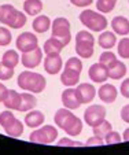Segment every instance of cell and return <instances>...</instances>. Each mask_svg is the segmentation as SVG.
<instances>
[{
  "instance_id": "cell-42",
  "label": "cell",
  "mask_w": 129,
  "mask_h": 155,
  "mask_svg": "<svg viewBox=\"0 0 129 155\" xmlns=\"http://www.w3.org/2000/svg\"><path fill=\"white\" fill-rule=\"evenodd\" d=\"M128 3H129V0H128Z\"/></svg>"
},
{
  "instance_id": "cell-37",
  "label": "cell",
  "mask_w": 129,
  "mask_h": 155,
  "mask_svg": "<svg viewBox=\"0 0 129 155\" xmlns=\"http://www.w3.org/2000/svg\"><path fill=\"white\" fill-rule=\"evenodd\" d=\"M120 92L124 97L129 99V78H125L122 82H121V87H120Z\"/></svg>"
},
{
  "instance_id": "cell-10",
  "label": "cell",
  "mask_w": 129,
  "mask_h": 155,
  "mask_svg": "<svg viewBox=\"0 0 129 155\" xmlns=\"http://www.w3.org/2000/svg\"><path fill=\"white\" fill-rule=\"evenodd\" d=\"M106 108L100 104H92L89 106L84 113V121L85 124L91 128L96 126L98 124H100L106 118Z\"/></svg>"
},
{
  "instance_id": "cell-25",
  "label": "cell",
  "mask_w": 129,
  "mask_h": 155,
  "mask_svg": "<svg viewBox=\"0 0 129 155\" xmlns=\"http://www.w3.org/2000/svg\"><path fill=\"white\" fill-rule=\"evenodd\" d=\"M24 11L30 17H36L43 11V2L41 0H25Z\"/></svg>"
},
{
  "instance_id": "cell-6",
  "label": "cell",
  "mask_w": 129,
  "mask_h": 155,
  "mask_svg": "<svg viewBox=\"0 0 129 155\" xmlns=\"http://www.w3.org/2000/svg\"><path fill=\"white\" fill-rule=\"evenodd\" d=\"M95 37L88 30H80L76 35V54L82 59H89L94 55Z\"/></svg>"
},
{
  "instance_id": "cell-7",
  "label": "cell",
  "mask_w": 129,
  "mask_h": 155,
  "mask_svg": "<svg viewBox=\"0 0 129 155\" xmlns=\"http://www.w3.org/2000/svg\"><path fill=\"white\" fill-rule=\"evenodd\" d=\"M0 126L4 129L6 135L11 137H19L24 133V124L11 113V110H4L0 113Z\"/></svg>"
},
{
  "instance_id": "cell-30",
  "label": "cell",
  "mask_w": 129,
  "mask_h": 155,
  "mask_svg": "<svg viewBox=\"0 0 129 155\" xmlns=\"http://www.w3.org/2000/svg\"><path fill=\"white\" fill-rule=\"evenodd\" d=\"M118 55L124 59H129V38H121L118 44Z\"/></svg>"
},
{
  "instance_id": "cell-13",
  "label": "cell",
  "mask_w": 129,
  "mask_h": 155,
  "mask_svg": "<svg viewBox=\"0 0 129 155\" xmlns=\"http://www.w3.org/2000/svg\"><path fill=\"white\" fill-rule=\"evenodd\" d=\"M62 68H63V61H62L59 54H50V55H45V58H44L45 73L54 76V74L61 73Z\"/></svg>"
},
{
  "instance_id": "cell-26",
  "label": "cell",
  "mask_w": 129,
  "mask_h": 155,
  "mask_svg": "<svg viewBox=\"0 0 129 155\" xmlns=\"http://www.w3.org/2000/svg\"><path fill=\"white\" fill-rule=\"evenodd\" d=\"M21 97H22V104H21V110L19 111H30L36 107L37 104V99L35 97L33 94H29V92H24L21 94Z\"/></svg>"
},
{
  "instance_id": "cell-11",
  "label": "cell",
  "mask_w": 129,
  "mask_h": 155,
  "mask_svg": "<svg viewBox=\"0 0 129 155\" xmlns=\"http://www.w3.org/2000/svg\"><path fill=\"white\" fill-rule=\"evenodd\" d=\"M17 48L21 52H28V51H32L35 48L38 47V40L37 36L32 32H24L21 33L17 37V43H15Z\"/></svg>"
},
{
  "instance_id": "cell-8",
  "label": "cell",
  "mask_w": 129,
  "mask_h": 155,
  "mask_svg": "<svg viewBox=\"0 0 129 155\" xmlns=\"http://www.w3.org/2000/svg\"><path fill=\"white\" fill-rule=\"evenodd\" d=\"M51 32L52 37H56L64 44V47L71 41V33H70V22L64 17H58L52 21L51 24Z\"/></svg>"
},
{
  "instance_id": "cell-29",
  "label": "cell",
  "mask_w": 129,
  "mask_h": 155,
  "mask_svg": "<svg viewBox=\"0 0 129 155\" xmlns=\"http://www.w3.org/2000/svg\"><path fill=\"white\" fill-rule=\"evenodd\" d=\"M115 4H117V0H98L96 8L102 14H107V12H111L115 8Z\"/></svg>"
},
{
  "instance_id": "cell-15",
  "label": "cell",
  "mask_w": 129,
  "mask_h": 155,
  "mask_svg": "<svg viewBox=\"0 0 129 155\" xmlns=\"http://www.w3.org/2000/svg\"><path fill=\"white\" fill-rule=\"evenodd\" d=\"M88 76L94 82L103 84L106 80L109 78V70H107V66H104V64L100 63V62L94 63L88 70Z\"/></svg>"
},
{
  "instance_id": "cell-12",
  "label": "cell",
  "mask_w": 129,
  "mask_h": 155,
  "mask_svg": "<svg viewBox=\"0 0 129 155\" xmlns=\"http://www.w3.org/2000/svg\"><path fill=\"white\" fill-rule=\"evenodd\" d=\"M41 61H43V50L38 47L32 51H28V52H22V56H21V62L26 69L37 68L41 63Z\"/></svg>"
},
{
  "instance_id": "cell-41",
  "label": "cell",
  "mask_w": 129,
  "mask_h": 155,
  "mask_svg": "<svg viewBox=\"0 0 129 155\" xmlns=\"http://www.w3.org/2000/svg\"><path fill=\"white\" fill-rule=\"evenodd\" d=\"M122 139L125 141H129V128H126L125 130H124V136H122Z\"/></svg>"
},
{
  "instance_id": "cell-14",
  "label": "cell",
  "mask_w": 129,
  "mask_h": 155,
  "mask_svg": "<svg viewBox=\"0 0 129 155\" xmlns=\"http://www.w3.org/2000/svg\"><path fill=\"white\" fill-rule=\"evenodd\" d=\"M61 100H62V104L66 108H69V110H77V108L81 106V102H80V97H78V95H77L76 88L69 87L68 89H64V91L62 92Z\"/></svg>"
},
{
  "instance_id": "cell-23",
  "label": "cell",
  "mask_w": 129,
  "mask_h": 155,
  "mask_svg": "<svg viewBox=\"0 0 129 155\" xmlns=\"http://www.w3.org/2000/svg\"><path fill=\"white\" fill-rule=\"evenodd\" d=\"M64 48V44L62 43L61 40H58L56 37H52L51 36L47 41L44 43V47H43V51H44L45 55H50V54H61V51Z\"/></svg>"
},
{
  "instance_id": "cell-33",
  "label": "cell",
  "mask_w": 129,
  "mask_h": 155,
  "mask_svg": "<svg viewBox=\"0 0 129 155\" xmlns=\"http://www.w3.org/2000/svg\"><path fill=\"white\" fill-rule=\"evenodd\" d=\"M114 61H117V56H115L113 52H110V51H104V52L100 54L99 62H100V63H103L104 66H109V64H111Z\"/></svg>"
},
{
  "instance_id": "cell-31",
  "label": "cell",
  "mask_w": 129,
  "mask_h": 155,
  "mask_svg": "<svg viewBox=\"0 0 129 155\" xmlns=\"http://www.w3.org/2000/svg\"><path fill=\"white\" fill-rule=\"evenodd\" d=\"M12 40V35L8 28H0V45H8Z\"/></svg>"
},
{
  "instance_id": "cell-38",
  "label": "cell",
  "mask_w": 129,
  "mask_h": 155,
  "mask_svg": "<svg viewBox=\"0 0 129 155\" xmlns=\"http://www.w3.org/2000/svg\"><path fill=\"white\" fill-rule=\"evenodd\" d=\"M70 3L76 7H81V8H84V7L91 6V4L94 3V0H70Z\"/></svg>"
},
{
  "instance_id": "cell-5",
  "label": "cell",
  "mask_w": 129,
  "mask_h": 155,
  "mask_svg": "<svg viewBox=\"0 0 129 155\" xmlns=\"http://www.w3.org/2000/svg\"><path fill=\"white\" fill-rule=\"evenodd\" d=\"M80 22L91 32H103L106 30L109 22L107 18L102 12H96L92 10H84L80 14Z\"/></svg>"
},
{
  "instance_id": "cell-9",
  "label": "cell",
  "mask_w": 129,
  "mask_h": 155,
  "mask_svg": "<svg viewBox=\"0 0 129 155\" xmlns=\"http://www.w3.org/2000/svg\"><path fill=\"white\" fill-rule=\"evenodd\" d=\"M58 139V129L54 125H44L43 128L36 129L29 136V140L36 144H51Z\"/></svg>"
},
{
  "instance_id": "cell-1",
  "label": "cell",
  "mask_w": 129,
  "mask_h": 155,
  "mask_svg": "<svg viewBox=\"0 0 129 155\" xmlns=\"http://www.w3.org/2000/svg\"><path fill=\"white\" fill-rule=\"evenodd\" d=\"M54 122L58 128L64 130L69 136H78L82 132V121L71 113V110L63 107L56 110L54 115Z\"/></svg>"
},
{
  "instance_id": "cell-2",
  "label": "cell",
  "mask_w": 129,
  "mask_h": 155,
  "mask_svg": "<svg viewBox=\"0 0 129 155\" xmlns=\"http://www.w3.org/2000/svg\"><path fill=\"white\" fill-rule=\"evenodd\" d=\"M17 84L24 91L32 92V94H41L45 89V87H47V80L40 73L25 70L22 73H19Z\"/></svg>"
},
{
  "instance_id": "cell-19",
  "label": "cell",
  "mask_w": 129,
  "mask_h": 155,
  "mask_svg": "<svg viewBox=\"0 0 129 155\" xmlns=\"http://www.w3.org/2000/svg\"><path fill=\"white\" fill-rule=\"evenodd\" d=\"M111 28H113V32L120 36L129 35V19L122 17V15L114 17L111 21Z\"/></svg>"
},
{
  "instance_id": "cell-24",
  "label": "cell",
  "mask_w": 129,
  "mask_h": 155,
  "mask_svg": "<svg viewBox=\"0 0 129 155\" xmlns=\"http://www.w3.org/2000/svg\"><path fill=\"white\" fill-rule=\"evenodd\" d=\"M98 43H99V45L102 48L110 50V48H113L115 44H117V36L113 32H106V30H103V32L100 33L99 38H98Z\"/></svg>"
},
{
  "instance_id": "cell-27",
  "label": "cell",
  "mask_w": 129,
  "mask_h": 155,
  "mask_svg": "<svg viewBox=\"0 0 129 155\" xmlns=\"http://www.w3.org/2000/svg\"><path fill=\"white\" fill-rule=\"evenodd\" d=\"M2 63H3L4 66L15 69V66L19 63V55H18V52L15 50L6 51V52L3 54V56H2Z\"/></svg>"
},
{
  "instance_id": "cell-3",
  "label": "cell",
  "mask_w": 129,
  "mask_h": 155,
  "mask_svg": "<svg viewBox=\"0 0 129 155\" xmlns=\"http://www.w3.org/2000/svg\"><path fill=\"white\" fill-rule=\"evenodd\" d=\"M82 71V62L77 56H71L66 61L64 69L61 73V82L64 87H74L80 82V76Z\"/></svg>"
},
{
  "instance_id": "cell-17",
  "label": "cell",
  "mask_w": 129,
  "mask_h": 155,
  "mask_svg": "<svg viewBox=\"0 0 129 155\" xmlns=\"http://www.w3.org/2000/svg\"><path fill=\"white\" fill-rule=\"evenodd\" d=\"M98 95H99V97H100L102 102L111 104V103H114L115 99H117L118 91H117V88H115L114 85L104 84V82H103V85L98 89Z\"/></svg>"
},
{
  "instance_id": "cell-16",
  "label": "cell",
  "mask_w": 129,
  "mask_h": 155,
  "mask_svg": "<svg viewBox=\"0 0 129 155\" xmlns=\"http://www.w3.org/2000/svg\"><path fill=\"white\" fill-rule=\"evenodd\" d=\"M77 95L80 97V102L81 104H87V103H91L92 100L96 96V89L92 84H88V82H82L78 87L76 88Z\"/></svg>"
},
{
  "instance_id": "cell-36",
  "label": "cell",
  "mask_w": 129,
  "mask_h": 155,
  "mask_svg": "<svg viewBox=\"0 0 129 155\" xmlns=\"http://www.w3.org/2000/svg\"><path fill=\"white\" fill-rule=\"evenodd\" d=\"M104 144V139L99 137V136H92V137H89L88 140H87V143H84V146L87 147H92V146H103Z\"/></svg>"
},
{
  "instance_id": "cell-32",
  "label": "cell",
  "mask_w": 129,
  "mask_h": 155,
  "mask_svg": "<svg viewBox=\"0 0 129 155\" xmlns=\"http://www.w3.org/2000/svg\"><path fill=\"white\" fill-rule=\"evenodd\" d=\"M12 77H14V69L0 63V80L2 81H7V80H11Z\"/></svg>"
},
{
  "instance_id": "cell-40",
  "label": "cell",
  "mask_w": 129,
  "mask_h": 155,
  "mask_svg": "<svg viewBox=\"0 0 129 155\" xmlns=\"http://www.w3.org/2000/svg\"><path fill=\"white\" fill-rule=\"evenodd\" d=\"M7 94H8V89H7V87L4 84H2V82H0V103H3V100L6 99Z\"/></svg>"
},
{
  "instance_id": "cell-22",
  "label": "cell",
  "mask_w": 129,
  "mask_h": 155,
  "mask_svg": "<svg viewBox=\"0 0 129 155\" xmlns=\"http://www.w3.org/2000/svg\"><path fill=\"white\" fill-rule=\"evenodd\" d=\"M51 24H52V21L47 15H37L33 21L32 28L36 33H45L51 29Z\"/></svg>"
},
{
  "instance_id": "cell-35",
  "label": "cell",
  "mask_w": 129,
  "mask_h": 155,
  "mask_svg": "<svg viewBox=\"0 0 129 155\" xmlns=\"http://www.w3.org/2000/svg\"><path fill=\"white\" fill-rule=\"evenodd\" d=\"M56 146H59V147H81V146H84V144H82L81 141H76L69 137H63L56 143Z\"/></svg>"
},
{
  "instance_id": "cell-39",
  "label": "cell",
  "mask_w": 129,
  "mask_h": 155,
  "mask_svg": "<svg viewBox=\"0 0 129 155\" xmlns=\"http://www.w3.org/2000/svg\"><path fill=\"white\" fill-rule=\"evenodd\" d=\"M121 118H122L124 122L129 124V104H125L121 110Z\"/></svg>"
},
{
  "instance_id": "cell-21",
  "label": "cell",
  "mask_w": 129,
  "mask_h": 155,
  "mask_svg": "<svg viewBox=\"0 0 129 155\" xmlns=\"http://www.w3.org/2000/svg\"><path fill=\"white\" fill-rule=\"evenodd\" d=\"M24 121H25V124H26V126H29V128H38V126H41L44 124L45 115L41 111H38V110H30V111L25 115Z\"/></svg>"
},
{
  "instance_id": "cell-4",
  "label": "cell",
  "mask_w": 129,
  "mask_h": 155,
  "mask_svg": "<svg viewBox=\"0 0 129 155\" xmlns=\"http://www.w3.org/2000/svg\"><path fill=\"white\" fill-rule=\"evenodd\" d=\"M0 22L11 29H21L26 24V14L18 11L11 4L0 6Z\"/></svg>"
},
{
  "instance_id": "cell-20",
  "label": "cell",
  "mask_w": 129,
  "mask_h": 155,
  "mask_svg": "<svg viewBox=\"0 0 129 155\" xmlns=\"http://www.w3.org/2000/svg\"><path fill=\"white\" fill-rule=\"evenodd\" d=\"M107 70H109V78L121 80V78H124V77L126 76L128 69H126L125 63H122V62H120L117 59V61H114L111 64L107 66Z\"/></svg>"
},
{
  "instance_id": "cell-34",
  "label": "cell",
  "mask_w": 129,
  "mask_h": 155,
  "mask_svg": "<svg viewBox=\"0 0 129 155\" xmlns=\"http://www.w3.org/2000/svg\"><path fill=\"white\" fill-rule=\"evenodd\" d=\"M122 137L120 136L118 132H114V130H110L104 137V144H118L121 143Z\"/></svg>"
},
{
  "instance_id": "cell-28",
  "label": "cell",
  "mask_w": 129,
  "mask_h": 155,
  "mask_svg": "<svg viewBox=\"0 0 129 155\" xmlns=\"http://www.w3.org/2000/svg\"><path fill=\"white\" fill-rule=\"evenodd\" d=\"M110 130H113V126H111V124H110L109 121H106V118L100 124H98L96 126H94V128H92L94 135L95 136H99V137H102V139H104L106 135H107Z\"/></svg>"
},
{
  "instance_id": "cell-18",
  "label": "cell",
  "mask_w": 129,
  "mask_h": 155,
  "mask_svg": "<svg viewBox=\"0 0 129 155\" xmlns=\"http://www.w3.org/2000/svg\"><path fill=\"white\" fill-rule=\"evenodd\" d=\"M3 104L7 110H21V104H22V97L21 94H18L15 89H8V94H7L6 99L3 100Z\"/></svg>"
}]
</instances>
